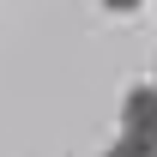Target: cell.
Masks as SVG:
<instances>
[{
    "mask_svg": "<svg viewBox=\"0 0 157 157\" xmlns=\"http://www.w3.org/2000/svg\"><path fill=\"white\" fill-rule=\"evenodd\" d=\"M109 157H157V91H133L121 109V139Z\"/></svg>",
    "mask_w": 157,
    "mask_h": 157,
    "instance_id": "1",
    "label": "cell"
},
{
    "mask_svg": "<svg viewBox=\"0 0 157 157\" xmlns=\"http://www.w3.org/2000/svg\"><path fill=\"white\" fill-rule=\"evenodd\" d=\"M103 6H115V12H133V6H139V0H103Z\"/></svg>",
    "mask_w": 157,
    "mask_h": 157,
    "instance_id": "2",
    "label": "cell"
}]
</instances>
